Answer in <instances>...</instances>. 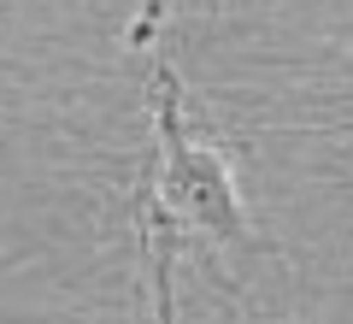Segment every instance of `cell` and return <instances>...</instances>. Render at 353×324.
Listing matches in <instances>:
<instances>
[{"mask_svg":"<svg viewBox=\"0 0 353 324\" xmlns=\"http://www.w3.org/2000/svg\"><path fill=\"white\" fill-rule=\"evenodd\" d=\"M159 148L165 165L153 177V207H148V248H153V301H159V324H171V254L183 230H218V236L241 242L248 236V212H241L230 171L206 142L189 136L183 124V100H176V77L159 71Z\"/></svg>","mask_w":353,"mask_h":324,"instance_id":"1","label":"cell"}]
</instances>
